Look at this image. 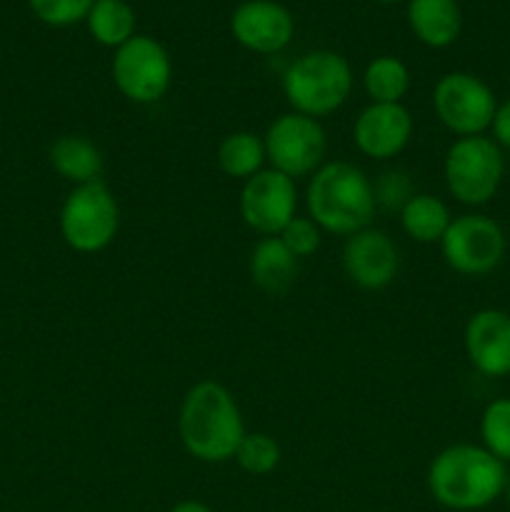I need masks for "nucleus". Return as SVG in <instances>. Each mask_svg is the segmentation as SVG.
I'll return each mask as SVG.
<instances>
[{"label": "nucleus", "mask_w": 510, "mask_h": 512, "mask_svg": "<svg viewBox=\"0 0 510 512\" xmlns=\"http://www.w3.org/2000/svg\"><path fill=\"white\" fill-rule=\"evenodd\" d=\"M173 65L163 45L150 35H133L115 50V88L138 105H150L163 98L170 88Z\"/></svg>", "instance_id": "7"}, {"label": "nucleus", "mask_w": 510, "mask_h": 512, "mask_svg": "<svg viewBox=\"0 0 510 512\" xmlns=\"http://www.w3.org/2000/svg\"><path fill=\"white\" fill-rule=\"evenodd\" d=\"M353 90V70L348 60L333 50H313L300 55L283 75V93L293 113L323 118L345 105Z\"/></svg>", "instance_id": "4"}, {"label": "nucleus", "mask_w": 510, "mask_h": 512, "mask_svg": "<svg viewBox=\"0 0 510 512\" xmlns=\"http://www.w3.org/2000/svg\"><path fill=\"white\" fill-rule=\"evenodd\" d=\"M465 353L485 378L510 375V315L505 310H478L465 325Z\"/></svg>", "instance_id": "15"}, {"label": "nucleus", "mask_w": 510, "mask_h": 512, "mask_svg": "<svg viewBox=\"0 0 510 512\" xmlns=\"http://www.w3.org/2000/svg\"><path fill=\"white\" fill-rule=\"evenodd\" d=\"M85 23H88L95 43L105 45V48L118 50L133 35H138L135 33L138 18H135V10L130 8L128 0H95Z\"/></svg>", "instance_id": "20"}, {"label": "nucleus", "mask_w": 510, "mask_h": 512, "mask_svg": "<svg viewBox=\"0 0 510 512\" xmlns=\"http://www.w3.org/2000/svg\"><path fill=\"white\" fill-rule=\"evenodd\" d=\"M490 130H493V140L503 148H510V100H505L503 105H498L493 115V123H490Z\"/></svg>", "instance_id": "28"}, {"label": "nucleus", "mask_w": 510, "mask_h": 512, "mask_svg": "<svg viewBox=\"0 0 510 512\" xmlns=\"http://www.w3.org/2000/svg\"><path fill=\"white\" fill-rule=\"evenodd\" d=\"M445 185L465 205H485L503 183L505 163L500 145L485 135L458 138L445 155Z\"/></svg>", "instance_id": "5"}, {"label": "nucleus", "mask_w": 510, "mask_h": 512, "mask_svg": "<svg viewBox=\"0 0 510 512\" xmlns=\"http://www.w3.org/2000/svg\"><path fill=\"white\" fill-rule=\"evenodd\" d=\"M363 85L373 103H400L410 88L408 65L395 55H380L365 68Z\"/></svg>", "instance_id": "22"}, {"label": "nucleus", "mask_w": 510, "mask_h": 512, "mask_svg": "<svg viewBox=\"0 0 510 512\" xmlns=\"http://www.w3.org/2000/svg\"><path fill=\"white\" fill-rule=\"evenodd\" d=\"M345 275L363 290H383L395 280L400 255L388 233L365 228L350 235L343 248Z\"/></svg>", "instance_id": "13"}, {"label": "nucleus", "mask_w": 510, "mask_h": 512, "mask_svg": "<svg viewBox=\"0 0 510 512\" xmlns=\"http://www.w3.org/2000/svg\"><path fill=\"white\" fill-rule=\"evenodd\" d=\"M50 165L55 168V173L63 175L70 183H95L103 173V153L88 138L63 135L50 148Z\"/></svg>", "instance_id": "18"}, {"label": "nucleus", "mask_w": 510, "mask_h": 512, "mask_svg": "<svg viewBox=\"0 0 510 512\" xmlns=\"http://www.w3.org/2000/svg\"><path fill=\"white\" fill-rule=\"evenodd\" d=\"M505 463L480 445H450L428 470L430 495L443 508L470 512L493 505L505 493Z\"/></svg>", "instance_id": "2"}, {"label": "nucleus", "mask_w": 510, "mask_h": 512, "mask_svg": "<svg viewBox=\"0 0 510 512\" xmlns=\"http://www.w3.org/2000/svg\"><path fill=\"white\" fill-rule=\"evenodd\" d=\"M118 225V200L103 180L75 185L60 210V233L78 253H100L108 248Z\"/></svg>", "instance_id": "6"}, {"label": "nucleus", "mask_w": 510, "mask_h": 512, "mask_svg": "<svg viewBox=\"0 0 510 512\" xmlns=\"http://www.w3.org/2000/svg\"><path fill=\"white\" fill-rule=\"evenodd\" d=\"M413 138V115L403 103H370L355 118L353 140L368 158L390 160Z\"/></svg>", "instance_id": "14"}, {"label": "nucleus", "mask_w": 510, "mask_h": 512, "mask_svg": "<svg viewBox=\"0 0 510 512\" xmlns=\"http://www.w3.org/2000/svg\"><path fill=\"white\" fill-rule=\"evenodd\" d=\"M305 205L308 218L320 230L343 238L370 228V220L378 210L368 175L358 165L343 160L325 163L315 170L305 190Z\"/></svg>", "instance_id": "3"}, {"label": "nucleus", "mask_w": 510, "mask_h": 512, "mask_svg": "<svg viewBox=\"0 0 510 512\" xmlns=\"http://www.w3.org/2000/svg\"><path fill=\"white\" fill-rule=\"evenodd\" d=\"M263 143L273 170L288 175L290 180L313 175L323 165L325 148H328L323 125L300 113H285L275 118Z\"/></svg>", "instance_id": "9"}, {"label": "nucleus", "mask_w": 510, "mask_h": 512, "mask_svg": "<svg viewBox=\"0 0 510 512\" xmlns=\"http://www.w3.org/2000/svg\"><path fill=\"white\" fill-rule=\"evenodd\" d=\"M265 160H268V155H265L263 138L250 133V130L225 135L218 145V165L228 178H253L255 173L263 170Z\"/></svg>", "instance_id": "21"}, {"label": "nucleus", "mask_w": 510, "mask_h": 512, "mask_svg": "<svg viewBox=\"0 0 510 512\" xmlns=\"http://www.w3.org/2000/svg\"><path fill=\"white\" fill-rule=\"evenodd\" d=\"M375 205H383L388 210H403V205L413 198V185H410L408 173L403 170H388L373 183Z\"/></svg>", "instance_id": "27"}, {"label": "nucleus", "mask_w": 510, "mask_h": 512, "mask_svg": "<svg viewBox=\"0 0 510 512\" xmlns=\"http://www.w3.org/2000/svg\"><path fill=\"white\" fill-rule=\"evenodd\" d=\"M170 512H213V510H210L208 505L198 503V500H183V503L175 505Z\"/></svg>", "instance_id": "29"}, {"label": "nucleus", "mask_w": 510, "mask_h": 512, "mask_svg": "<svg viewBox=\"0 0 510 512\" xmlns=\"http://www.w3.org/2000/svg\"><path fill=\"white\" fill-rule=\"evenodd\" d=\"M178 433L185 450L203 463H228L245 438L238 403L215 380L195 383L185 393L178 415Z\"/></svg>", "instance_id": "1"}, {"label": "nucleus", "mask_w": 510, "mask_h": 512, "mask_svg": "<svg viewBox=\"0 0 510 512\" xmlns=\"http://www.w3.org/2000/svg\"><path fill=\"white\" fill-rule=\"evenodd\" d=\"M505 495H508V500H510V475H508V483H505Z\"/></svg>", "instance_id": "30"}, {"label": "nucleus", "mask_w": 510, "mask_h": 512, "mask_svg": "<svg viewBox=\"0 0 510 512\" xmlns=\"http://www.w3.org/2000/svg\"><path fill=\"white\" fill-rule=\"evenodd\" d=\"M375 3H403V0H375Z\"/></svg>", "instance_id": "31"}, {"label": "nucleus", "mask_w": 510, "mask_h": 512, "mask_svg": "<svg viewBox=\"0 0 510 512\" xmlns=\"http://www.w3.org/2000/svg\"><path fill=\"white\" fill-rule=\"evenodd\" d=\"M235 460L250 475H268L280 463V445L265 433H245L235 450Z\"/></svg>", "instance_id": "24"}, {"label": "nucleus", "mask_w": 510, "mask_h": 512, "mask_svg": "<svg viewBox=\"0 0 510 512\" xmlns=\"http://www.w3.org/2000/svg\"><path fill=\"white\" fill-rule=\"evenodd\" d=\"M230 33L245 50L273 55L290 45L295 20L290 10L275 0H245L230 15Z\"/></svg>", "instance_id": "12"}, {"label": "nucleus", "mask_w": 510, "mask_h": 512, "mask_svg": "<svg viewBox=\"0 0 510 512\" xmlns=\"http://www.w3.org/2000/svg\"><path fill=\"white\" fill-rule=\"evenodd\" d=\"M450 223L453 218H450L448 205L428 193H415L400 210V225L415 243H440Z\"/></svg>", "instance_id": "19"}, {"label": "nucleus", "mask_w": 510, "mask_h": 512, "mask_svg": "<svg viewBox=\"0 0 510 512\" xmlns=\"http://www.w3.org/2000/svg\"><path fill=\"white\" fill-rule=\"evenodd\" d=\"M408 25L428 48H448L463 30L458 0H408Z\"/></svg>", "instance_id": "16"}, {"label": "nucleus", "mask_w": 510, "mask_h": 512, "mask_svg": "<svg viewBox=\"0 0 510 512\" xmlns=\"http://www.w3.org/2000/svg\"><path fill=\"white\" fill-rule=\"evenodd\" d=\"M250 278L268 295L288 293L298 278V258L280 238L258 240L250 253Z\"/></svg>", "instance_id": "17"}, {"label": "nucleus", "mask_w": 510, "mask_h": 512, "mask_svg": "<svg viewBox=\"0 0 510 512\" xmlns=\"http://www.w3.org/2000/svg\"><path fill=\"white\" fill-rule=\"evenodd\" d=\"M483 448L500 463H510V398L493 400L480 418Z\"/></svg>", "instance_id": "23"}, {"label": "nucleus", "mask_w": 510, "mask_h": 512, "mask_svg": "<svg viewBox=\"0 0 510 512\" xmlns=\"http://www.w3.org/2000/svg\"><path fill=\"white\" fill-rule=\"evenodd\" d=\"M278 238L298 260L310 258L320 248V228L310 218H298V215L285 225Z\"/></svg>", "instance_id": "26"}, {"label": "nucleus", "mask_w": 510, "mask_h": 512, "mask_svg": "<svg viewBox=\"0 0 510 512\" xmlns=\"http://www.w3.org/2000/svg\"><path fill=\"white\" fill-rule=\"evenodd\" d=\"M433 108L450 133L473 138L490 128L498 103L493 90L478 75L448 73L435 83Z\"/></svg>", "instance_id": "10"}, {"label": "nucleus", "mask_w": 510, "mask_h": 512, "mask_svg": "<svg viewBox=\"0 0 510 512\" xmlns=\"http://www.w3.org/2000/svg\"><path fill=\"white\" fill-rule=\"evenodd\" d=\"M298 210L295 180L278 170H260L240 190V215L263 238H278Z\"/></svg>", "instance_id": "11"}, {"label": "nucleus", "mask_w": 510, "mask_h": 512, "mask_svg": "<svg viewBox=\"0 0 510 512\" xmlns=\"http://www.w3.org/2000/svg\"><path fill=\"white\" fill-rule=\"evenodd\" d=\"M95 0H28L30 10L40 23L50 28H70L88 18Z\"/></svg>", "instance_id": "25"}, {"label": "nucleus", "mask_w": 510, "mask_h": 512, "mask_svg": "<svg viewBox=\"0 0 510 512\" xmlns=\"http://www.w3.org/2000/svg\"><path fill=\"white\" fill-rule=\"evenodd\" d=\"M505 248L508 243H505L503 228L493 218L478 213L453 218L440 240L445 263L455 273L470 275V278L493 273L503 263Z\"/></svg>", "instance_id": "8"}]
</instances>
